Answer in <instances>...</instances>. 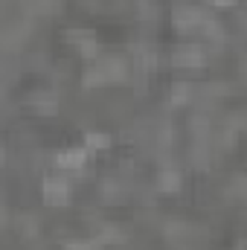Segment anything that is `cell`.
Instances as JSON below:
<instances>
[{
    "label": "cell",
    "instance_id": "2",
    "mask_svg": "<svg viewBox=\"0 0 247 250\" xmlns=\"http://www.w3.org/2000/svg\"><path fill=\"white\" fill-rule=\"evenodd\" d=\"M212 3H215V6H233L236 0H212Z\"/></svg>",
    "mask_w": 247,
    "mask_h": 250
},
{
    "label": "cell",
    "instance_id": "1",
    "mask_svg": "<svg viewBox=\"0 0 247 250\" xmlns=\"http://www.w3.org/2000/svg\"><path fill=\"white\" fill-rule=\"evenodd\" d=\"M59 163H62V166H70V169H79V166L84 163V151H67V154L59 157Z\"/></svg>",
    "mask_w": 247,
    "mask_h": 250
}]
</instances>
